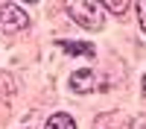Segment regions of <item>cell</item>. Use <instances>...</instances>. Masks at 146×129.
I'll use <instances>...</instances> for the list:
<instances>
[{"mask_svg": "<svg viewBox=\"0 0 146 129\" xmlns=\"http://www.w3.org/2000/svg\"><path fill=\"white\" fill-rule=\"evenodd\" d=\"M137 18H140V27H143V32H146V0H140V3H137Z\"/></svg>", "mask_w": 146, "mask_h": 129, "instance_id": "cell-8", "label": "cell"}, {"mask_svg": "<svg viewBox=\"0 0 146 129\" xmlns=\"http://www.w3.org/2000/svg\"><path fill=\"white\" fill-rule=\"evenodd\" d=\"M58 47H62L64 53H73V56H88V59H94V47L91 44H76V41H58Z\"/></svg>", "mask_w": 146, "mask_h": 129, "instance_id": "cell-6", "label": "cell"}, {"mask_svg": "<svg viewBox=\"0 0 146 129\" xmlns=\"http://www.w3.org/2000/svg\"><path fill=\"white\" fill-rule=\"evenodd\" d=\"M94 129H131V123H126L117 112H108V114H102V117H96Z\"/></svg>", "mask_w": 146, "mask_h": 129, "instance_id": "cell-4", "label": "cell"}, {"mask_svg": "<svg viewBox=\"0 0 146 129\" xmlns=\"http://www.w3.org/2000/svg\"><path fill=\"white\" fill-rule=\"evenodd\" d=\"M67 15L79 23V27L85 29H102V23H105V9L102 3H96V0H70L67 3Z\"/></svg>", "mask_w": 146, "mask_h": 129, "instance_id": "cell-1", "label": "cell"}, {"mask_svg": "<svg viewBox=\"0 0 146 129\" xmlns=\"http://www.w3.org/2000/svg\"><path fill=\"white\" fill-rule=\"evenodd\" d=\"M143 97H146V76H143Z\"/></svg>", "mask_w": 146, "mask_h": 129, "instance_id": "cell-10", "label": "cell"}, {"mask_svg": "<svg viewBox=\"0 0 146 129\" xmlns=\"http://www.w3.org/2000/svg\"><path fill=\"white\" fill-rule=\"evenodd\" d=\"M29 27V15L18 3H0V32H21Z\"/></svg>", "mask_w": 146, "mask_h": 129, "instance_id": "cell-2", "label": "cell"}, {"mask_svg": "<svg viewBox=\"0 0 146 129\" xmlns=\"http://www.w3.org/2000/svg\"><path fill=\"white\" fill-rule=\"evenodd\" d=\"M47 129H76V120L64 112H56L53 117H47Z\"/></svg>", "mask_w": 146, "mask_h": 129, "instance_id": "cell-5", "label": "cell"}, {"mask_svg": "<svg viewBox=\"0 0 146 129\" xmlns=\"http://www.w3.org/2000/svg\"><path fill=\"white\" fill-rule=\"evenodd\" d=\"M70 88L76 91V94L96 91V76H94V70H91V68H82V70H76V74L70 76Z\"/></svg>", "mask_w": 146, "mask_h": 129, "instance_id": "cell-3", "label": "cell"}, {"mask_svg": "<svg viewBox=\"0 0 146 129\" xmlns=\"http://www.w3.org/2000/svg\"><path fill=\"white\" fill-rule=\"evenodd\" d=\"M129 0H126V3H123V0H108V3H102V9L105 12H114V15H123V12H129Z\"/></svg>", "mask_w": 146, "mask_h": 129, "instance_id": "cell-7", "label": "cell"}, {"mask_svg": "<svg viewBox=\"0 0 146 129\" xmlns=\"http://www.w3.org/2000/svg\"><path fill=\"white\" fill-rule=\"evenodd\" d=\"M131 129H146V120H131Z\"/></svg>", "mask_w": 146, "mask_h": 129, "instance_id": "cell-9", "label": "cell"}]
</instances>
